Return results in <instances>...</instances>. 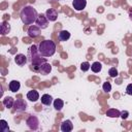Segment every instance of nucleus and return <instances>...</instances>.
I'll use <instances>...</instances> for the list:
<instances>
[{
	"label": "nucleus",
	"instance_id": "f257e3e1",
	"mask_svg": "<svg viewBox=\"0 0 132 132\" xmlns=\"http://www.w3.org/2000/svg\"><path fill=\"white\" fill-rule=\"evenodd\" d=\"M28 56L31 60V64H32V69L35 72H39V67L46 62L45 58H42L43 56L38 52V47L36 45H31L28 48Z\"/></svg>",
	"mask_w": 132,
	"mask_h": 132
},
{
	"label": "nucleus",
	"instance_id": "f03ea898",
	"mask_svg": "<svg viewBox=\"0 0 132 132\" xmlns=\"http://www.w3.org/2000/svg\"><path fill=\"white\" fill-rule=\"evenodd\" d=\"M21 20L25 25H31L34 22H36V19L38 16V13L36 11V9L33 6L27 5L25 7H23V9L21 10Z\"/></svg>",
	"mask_w": 132,
	"mask_h": 132
},
{
	"label": "nucleus",
	"instance_id": "7ed1b4c3",
	"mask_svg": "<svg viewBox=\"0 0 132 132\" xmlns=\"http://www.w3.org/2000/svg\"><path fill=\"white\" fill-rule=\"evenodd\" d=\"M38 52L43 57H52L56 53V43L51 39L43 40L38 45Z\"/></svg>",
	"mask_w": 132,
	"mask_h": 132
},
{
	"label": "nucleus",
	"instance_id": "20e7f679",
	"mask_svg": "<svg viewBox=\"0 0 132 132\" xmlns=\"http://www.w3.org/2000/svg\"><path fill=\"white\" fill-rule=\"evenodd\" d=\"M26 124H27V126H28L29 129L35 131V130H37L38 127H39V120H38V118H37L36 116H30V117L27 119Z\"/></svg>",
	"mask_w": 132,
	"mask_h": 132
},
{
	"label": "nucleus",
	"instance_id": "39448f33",
	"mask_svg": "<svg viewBox=\"0 0 132 132\" xmlns=\"http://www.w3.org/2000/svg\"><path fill=\"white\" fill-rule=\"evenodd\" d=\"M36 24L40 29H45L48 26V20L44 14H38L36 19Z\"/></svg>",
	"mask_w": 132,
	"mask_h": 132
},
{
	"label": "nucleus",
	"instance_id": "423d86ee",
	"mask_svg": "<svg viewBox=\"0 0 132 132\" xmlns=\"http://www.w3.org/2000/svg\"><path fill=\"white\" fill-rule=\"evenodd\" d=\"M13 108H14V111H25L27 108V103L23 99H16L14 100Z\"/></svg>",
	"mask_w": 132,
	"mask_h": 132
},
{
	"label": "nucleus",
	"instance_id": "0eeeda50",
	"mask_svg": "<svg viewBox=\"0 0 132 132\" xmlns=\"http://www.w3.org/2000/svg\"><path fill=\"white\" fill-rule=\"evenodd\" d=\"M72 6L76 11H81L87 6V0H73Z\"/></svg>",
	"mask_w": 132,
	"mask_h": 132
},
{
	"label": "nucleus",
	"instance_id": "6e6552de",
	"mask_svg": "<svg viewBox=\"0 0 132 132\" xmlns=\"http://www.w3.org/2000/svg\"><path fill=\"white\" fill-rule=\"evenodd\" d=\"M45 16L47 18V20L50 22H55L58 19V11L54 8H48L45 11Z\"/></svg>",
	"mask_w": 132,
	"mask_h": 132
},
{
	"label": "nucleus",
	"instance_id": "1a4fd4ad",
	"mask_svg": "<svg viewBox=\"0 0 132 132\" xmlns=\"http://www.w3.org/2000/svg\"><path fill=\"white\" fill-rule=\"evenodd\" d=\"M61 131L62 132H70L73 129V125L70 120H65L61 123Z\"/></svg>",
	"mask_w": 132,
	"mask_h": 132
},
{
	"label": "nucleus",
	"instance_id": "9d476101",
	"mask_svg": "<svg viewBox=\"0 0 132 132\" xmlns=\"http://www.w3.org/2000/svg\"><path fill=\"white\" fill-rule=\"evenodd\" d=\"M40 34V28L38 26H30L28 29V36L31 38H35Z\"/></svg>",
	"mask_w": 132,
	"mask_h": 132
},
{
	"label": "nucleus",
	"instance_id": "9b49d317",
	"mask_svg": "<svg viewBox=\"0 0 132 132\" xmlns=\"http://www.w3.org/2000/svg\"><path fill=\"white\" fill-rule=\"evenodd\" d=\"M9 32H10V25H9V23L6 22V21L2 22L1 25H0V33H1V35H3V36L7 35Z\"/></svg>",
	"mask_w": 132,
	"mask_h": 132
},
{
	"label": "nucleus",
	"instance_id": "f8f14e48",
	"mask_svg": "<svg viewBox=\"0 0 132 132\" xmlns=\"http://www.w3.org/2000/svg\"><path fill=\"white\" fill-rule=\"evenodd\" d=\"M51 71H52V65H51L50 63H47V62L43 63V64L39 67V73H41L42 75H46V74H48Z\"/></svg>",
	"mask_w": 132,
	"mask_h": 132
},
{
	"label": "nucleus",
	"instance_id": "ddd939ff",
	"mask_svg": "<svg viewBox=\"0 0 132 132\" xmlns=\"http://www.w3.org/2000/svg\"><path fill=\"white\" fill-rule=\"evenodd\" d=\"M14 62L16 63V65L19 66H23L27 63V57L24 54H18L14 57Z\"/></svg>",
	"mask_w": 132,
	"mask_h": 132
},
{
	"label": "nucleus",
	"instance_id": "4468645a",
	"mask_svg": "<svg viewBox=\"0 0 132 132\" xmlns=\"http://www.w3.org/2000/svg\"><path fill=\"white\" fill-rule=\"evenodd\" d=\"M27 99L32 101V102H36L39 99V93L36 90H31L27 93Z\"/></svg>",
	"mask_w": 132,
	"mask_h": 132
},
{
	"label": "nucleus",
	"instance_id": "2eb2a0df",
	"mask_svg": "<svg viewBox=\"0 0 132 132\" xmlns=\"http://www.w3.org/2000/svg\"><path fill=\"white\" fill-rule=\"evenodd\" d=\"M8 88H9V90H10L11 92L15 93L16 91L20 90V88H21V84H20L19 80H11V81L9 82V85H8Z\"/></svg>",
	"mask_w": 132,
	"mask_h": 132
},
{
	"label": "nucleus",
	"instance_id": "dca6fc26",
	"mask_svg": "<svg viewBox=\"0 0 132 132\" xmlns=\"http://www.w3.org/2000/svg\"><path fill=\"white\" fill-rule=\"evenodd\" d=\"M106 116L109 118H119L121 116V111L116 108H109L106 111Z\"/></svg>",
	"mask_w": 132,
	"mask_h": 132
},
{
	"label": "nucleus",
	"instance_id": "f3484780",
	"mask_svg": "<svg viewBox=\"0 0 132 132\" xmlns=\"http://www.w3.org/2000/svg\"><path fill=\"white\" fill-rule=\"evenodd\" d=\"M58 37H59L60 41H67L70 38V33L67 30H62V31L59 32Z\"/></svg>",
	"mask_w": 132,
	"mask_h": 132
},
{
	"label": "nucleus",
	"instance_id": "a211bd4d",
	"mask_svg": "<svg viewBox=\"0 0 132 132\" xmlns=\"http://www.w3.org/2000/svg\"><path fill=\"white\" fill-rule=\"evenodd\" d=\"M41 103L44 105H51L53 103V97L48 94H43L41 96Z\"/></svg>",
	"mask_w": 132,
	"mask_h": 132
},
{
	"label": "nucleus",
	"instance_id": "6ab92c4d",
	"mask_svg": "<svg viewBox=\"0 0 132 132\" xmlns=\"http://www.w3.org/2000/svg\"><path fill=\"white\" fill-rule=\"evenodd\" d=\"M13 104H14V100L12 97H5L3 99V105L6 107V108H11L13 107Z\"/></svg>",
	"mask_w": 132,
	"mask_h": 132
},
{
	"label": "nucleus",
	"instance_id": "aec40b11",
	"mask_svg": "<svg viewBox=\"0 0 132 132\" xmlns=\"http://www.w3.org/2000/svg\"><path fill=\"white\" fill-rule=\"evenodd\" d=\"M53 103H54V107H55L56 110H58V111L62 110V108L64 106V101L62 99H56Z\"/></svg>",
	"mask_w": 132,
	"mask_h": 132
},
{
	"label": "nucleus",
	"instance_id": "412c9836",
	"mask_svg": "<svg viewBox=\"0 0 132 132\" xmlns=\"http://www.w3.org/2000/svg\"><path fill=\"white\" fill-rule=\"evenodd\" d=\"M91 69H92L93 72L98 73V72L101 71V69H102V65H101L100 62H94V63L91 65Z\"/></svg>",
	"mask_w": 132,
	"mask_h": 132
},
{
	"label": "nucleus",
	"instance_id": "4be33fe9",
	"mask_svg": "<svg viewBox=\"0 0 132 132\" xmlns=\"http://www.w3.org/2000/svg\"><path fill=\"white\" fill-rule=\"evenodd\" d=\"M0 125H1V131L2 132H7L8 130H9V127H8V124H7V122L5 121V120H1L0 121Z\"/></svg>",
	"mask_w": 132,
	"mask_h": 132
},
{
	"label": "nucleus",
	"instance_id": "5701e85b",
	"mask_svg": "<svg viewBox=\"0 0 132 132\" xmlns=\"http://www.w3.org/2000/svg\"><path fill=\"white\" fill-rule=\"evenodd\" d=\"M108 74H109V76H110V77H117V76H118V74H119L118 69H117L116 67H111V68L108 70Z\"/></svg>",
	"mask_w": 132,
	"mask_h": 132
},
{
	"label": "nucleus",
	"instance_id": "b1692460",
	"mask_svg": "<svg viewBox=\"0 0 132 132\" xmlns=\"http://www.w3.org/2000/svg\"><path fill=\"white\" fill-rule=\"evenodd\" d=\"M90 68H91V65H90L89 62H82V63L80 64V69H81V71H84V72L88 71Z\"/></svg>",
	"mask_w": 132,
	"mask_h": 132
},
{
	"label": "nucleus",
	"instance_id": "393cba45",
	"mask_svg": "<svg viewBox=\"0 0 132 132\" xmlns=\"http://www.w3.org/2000/svg\"><path fill=\"white\" fill-rule=\"evenodd\" d=\"M102 89H103V91H104V92L109 93V92L111 91V85H110V82L105 81V82L103 84V86H102Z\"/></svg>",
	"mask_w": 132,
	"mask_h": 132
},
{
	"label": "nucleus",
	"instance_id": "a878e982",
	"mask_svg": "<svg viewBox=\"0 0 132 132\" xmlns=\"http://www.w3.org/2000/svg\"><path fill=\"white\" fill-rule=\"evenodd\" d=\"M128 116H129V112L127 111V110H124V111H121V118L123 119V120H126L127 118H128Z\"/></svg>",
	"mask_w": 132,
	"mask_h": 132
},
{
	"label": "nucleus",
	"instance_id": "bb28decb",
	"mask_svg": "<svg viewBox=\"0 0 132 132\" xmlns=\"http://www.w3.org/2000/svg\"><path fill=\"white\" fill-rule=\"evenodd\" d=\"M126 93H127L128 95H131V96H132V84H129V85L127 86V88H126Z\"/></svg>",
	"mask_w": 132,
	"mask_h": 132
},
{
	"label": "nucleus",
	"instance_id": "cd10ccee",
	"mask_svg": "<svg viewBox=\"0 0 132 132\" xmlns=\"http://www.w3.org/2000/svg\"><path fill=\"white\" fill-rule=\"evenodd\" d=\"M129 18H130V20H132V9L129 11Z\"/></svg>",
	"mask_w": 132,
	"mask_h": 132
}]
</instances>
